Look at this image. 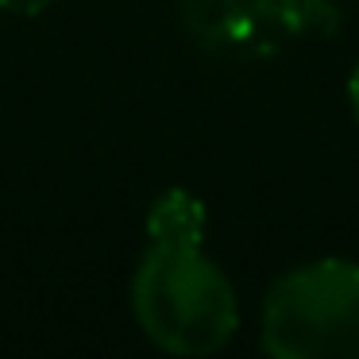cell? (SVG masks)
<instances>
[{"label": "cell", "instance_id": "5b68a950", "mask_svg": "<svg viewBox=\"0 0 359 359\" xmlns=\"http://www.w3.org/2000/svg\"><path fill=\"white\" fill-rule=\"evenodd\" d=\"M348 97H351V112H355L359 120V66L351 70V81H348Z\"/></svg>", "mask_w": 359, "mask_h": 359}, {"label": "cell", "instance_id": "7a4b0ae2", "mask_svg": "<svg viewBox=\"0 0 359 359\" xmlns=\"http://www.w3.org/2000/svg\"><path fill=\"white\" fill-rule=\"evenodd\" d=\"M263 348L278 359H359V263L320 259L282 274L263 302Z\"/></svg>", "mask_w": 359, "mask_h": 359}, {"label": "cell", "instance_id": "3957f363", "mask_svg": "<svg viewBox=\"0 0 359 359\" xmlns=\"http://www.w3.org/2000/svg\"><path fill=\"white\" fill-rule=\"evenodd\" d=\"M201 232H205V205L186 189L163 194L147 212V240L201 243Z\"/></svg>", "mask_w": 359, "mask_h": 359}, {"label": "cell", "instance_id": "277c9868", "mask_svg": "<svg viewBox=\"0 0 359 359\" xmlns=\"http://www.w3.org/2000/svg\"><path fill=\"white\" fill-rule=\"evenodd\" d=\"M50 4H55V0H0V8L12 12V16H39Z\"/></svg>", "mask_w": 359, "mask_h": 359}, {"label": "cell", "instance_id": "6da1fadb", "mask_svg": "<svg viewBox=\"0 0 359 359\" xmlns=\"http://www.w3.org/2000/svg\"><path fill=\"white\" fill-rule=\"evenodd\" d=\"M132 313L143 336L170 355H212L240 328L236 290L201 243L147 240L132 278Z\"/></svg>", "mask_w": 359, "mask_h": 359}]
</instances>
